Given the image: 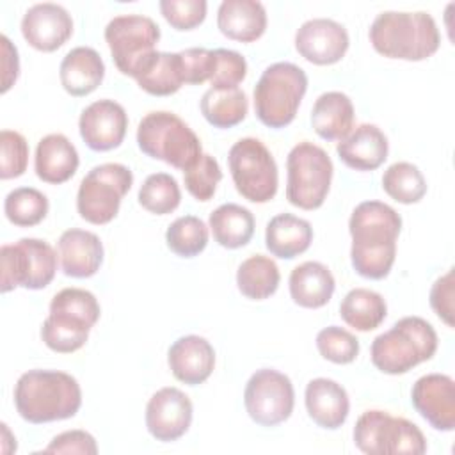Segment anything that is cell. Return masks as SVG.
I'll return each mask as SVG.
<instances>
[{
  "mask_svg": "<svg viewBox=\"0 0 455 455\" xmlns=\"http://www.w3.org/2000/svg\"><path fill=\"white\" fill-rule=\"evenodd\" d=\"M313 242V228L306 219L291 213L272 217L265 229V245L272 256L293 259L306 252Z\"/></svg>",
  "mask_w": 455,
  "mask_h": 455,
  "instance_id": "28",
  "label": "cell"
},
{
  "mask_svg": "<svg viewBox=\"0 0 455 455\" xmlns=\"http://www.w3.org/2000/svg\"><path fill=\"white\" fill-rule=\"evenodd\" d=\"M50 311H66L75 316L84 318L87 323L94 325L100 320V304L96 297L84 288H64L53 295L50 302Z\"/></svg>",
  "mask_w": 455,
  "mask_h": 455,
  "instance_id": "42",
  "label": "cell"
},
{
  "mask_svg": "<svg viewBox=\"0 0 455 455\" xmlns=\"http://www.w3.org/2000/svg\"><path fill=\"white\" fill-rule=\"evenodd\" d=\"M316 348L323 359L336 364H348L359 354V339L343 327L329 325L316 334Z\"/></svg>",
  "mask_w": 455,
  "mask_h": 455,
  "instance_id": "40",
  "label": "cell"
},
{
  "mask_svg": "<svg viewBox=\"0 0 455 455\" xmlns=\"http://www.w3.org/2000/svg\"><path fill=\"white\" fill-rule=\"evenodd\" d=\"M387 151V137L370 123L359 124L336 146L339 160L354 171H375L386 162Z\"/></svg>",
  "mask_w": 455,
  "mask_h": 455,
  "instance_id": "21",
  "label": "cell"
},
{
  "mask_svg": "<svg viewBox=\"0 0 455 455\" xmlns=\"http://www.w3.org/2000/svg\"><path fill=\"white\" fill-rule=\"evenodd\" d=\"M57 249L60 268L68 277H91L103 263V243L92 231L71 228L60 235Z\"/></svg>",
  "mask_w": 455,
  "mask_h": 455,
  "instance_id": "20",
  "label": "cell"
},
{
  "mask_svg": "<svg viewBox=\"0 0 455 455\" xmlns=\"http://www.w3.org/2000/svg\"><path fill=\"white\" fill-rule=\"evenodd\" d=\"M332 160L320 146L302 140L286 158V199L300 210L323 204L332 180Z\"/></svg>",
  "mask_w": 455,
  "mask_h": 455,
  "instance_id": "7",
  "label": "cell"
},
{
  "mask_svg": "<svg viewBox=\"0 0 455 455\" xmlns=\"http://www.w3.org/2000/svg\"><path fill=\"white\" fill-rule=\"evenodd\" d=\"M2 41V92H7L16 82L20 73V59L16 46L9 41L7 36L0 37Z\"/></svg>",
  "mask_w": 455,
  "mask_h": 455,
  "instance_id": "48",
  "label": "cell"
},
{
  "mask_svg": "<svg viewBox=\"0 0 455 455\" xmlns=\"http://www.w3.org/2000/svg\"><path fill=\"white\" fill-rule=\"evenodd\" d=\"M350 44L347 28L331 18H313L295 34V48L300 57L316 66L336 64Z\"/></svg>",
  "mask_w": 455,
  "mask_h": 455,
  "instance_id": "16",
  "label": "cell"
},
{
  "mask_svg": "<svg viewBox=\"0 0 455 455\" xmlns=\"http://www.w3.org/2000/svg\"><path fill=\"white\" fill-rule=\"evenodd\" d=\"M167 247L180 258H194L208 245V226L196 215L178 217L165 231Z\"/></svg>",
  "mask_w": 455,
  "mask_h": 455,
  "instance_id": "37",
  "label": "cell"
},
{
  "mask_svg": "<svg viewBox=\"0 0 455 455\" xmlns=\"http://www.w3.org/2000/svg\"><path fill=\"white\" fill-rule=\"evenodd\" d=\"M437 332L421 316H403L389 331L379 334L370 348L371 363L387 375H402L434 357Z\"/></svg>",
  "mask_w": 455,
  "mask_h": 455,
  "instance_id": "4",
  "label": "cell"
},
{
  "mask_svg": "<svg viewBox=\"0 0 455 455\" xmlns=\"http://www.w3.org/2000/svg\"><path fill=\"white\" fill-rule=\"evenodd\" d=\"M288 284L293 302L307 309L325 306L336 288L332 272L320 261H304L297 265L290 274Z\"/></svg>",
  "mask_w": 455,
  "mask_h": 455,
  "instance_id": "26",
  "label": "cell"
},
{
  "mask_svg": "<svg viewBox=\"0 0 455 455\" xmlns=\"http://www.w3.org/2000/svg\"><path fill=\"white\" fill-rule=\"evenodd\" d=\"M21 34L32 48L39 52H55L71 37L73 20L59 4H36L23 14Z\"/></svg>",
  "mask_w": 455,
  "mask_h": 455,
  "instance_id": "18",
  "label": "cell"
},
{
  "mask_svg": "<svg viewBox=\"0 0 455 455\" xmlns=\"http://www.w3.org/2000/svg\"><path fill=\"white\" fill-rule=\"evenodd\" d=\"M28 144L27 139L14 130L0 132V178H18L27 171Z\"/></svg>",
  "mask_w": 455,
  "mask_h": 455,
  "instance_id": "41",
  "label": "cell"
},
{
  "mask_svg": "<svg viewBox=\"0 0 455 455\" xmlns=\"http://www.w3.org/2000/svg\"><path fill=\"white\" fill-rule=\"evenodd\" d=\"M281 274L274 259L263 254H254L243 259L236 270V286L240 293L251 300H263L274 295L279 288Z\"/></svg>",
  "mask_w": 455,
  "mask_h": 455,
  "instance_id": "34",
  "label": "cell"
},
{
  "mask_svg": "<svg viewBox=\"0 0 455 455\" xmlns=\"http://www.w3.org/2000/svg\"><path fill=\"white\" fill-rule=\"evenodd\" d=\"M213 52H215L217 64H215V73L210 80L212 87L215 89L238 87V84L243 82L247 75V62L243 55L228 48H217Z\"/></svg>",
  "mask_w": 455,
  "mask_h": 455,
  "instance_id": "44",
  "label": "cell"
},
{
  "mask_svg": "<svg viewBox=\"0 0 455 455\" xmlns=\"http://www.w3.org/2000/svg\"><path fill=\"white\" fill-rule=\"evenodd\" d=\"M219 30L240 43H252L267 30V11L258 0H224L217 11Z\"/></svg>",
  "mask_w": 455,
  "mask_h": 455,
  "instance_id": "24",
  "label": "cell"
},
{
  "mask_svg": "<svg viewBox=\"0 0 455 455\" xmlns=\"http://www.w3.org/2000/svg\"><path fill=\"white\" fill-rule=\"evenodd\" d=\"M133 185V172L123 164H101L92 167L80 181L76 210L91 224H108L119 212L123 197Z\"/></svg>",
  "mask_w": 455,
  "mask_h": 455,
  "instance_id": "9",
  "label": "cell"
},
{
  "mask_svg": "<svg viewBox=\"0 0 455 455\" xmlns=\"http://www.w3.org/2000/svg\"><path fill=\"white\" fill-rule=\"evenodd\" d=\"M233 183L242 197L251 203H268L277 194V164L268 148L254 139L236 140L228 153Z\"/></svg>",
  "mask_w": 455,
  "mask_h": 455,
  "instance_id": "10",
  "label": "cell"
},
{
  "mask_svg": "<svg viewBox=\"0 0 455 455\" xmlns=\"http://www.w3.org/2000/svg\"><path fill=\"white\" fill-rule=\"evenodd\" d=\"M64 91L75 98L87 96L98 89L105 78V62L91 46H76L69 50L59 68Z\"/></svg>",
  "mask_w": 455,
  "mask_h": 455,
  "instance_id": "25",
  "label": "cell"
},
{
  "mask_svg": "<svg viewBox=\"0 0 455 455\" xmlns=\"http://www.w3.org/2000/svg\"><path fill=\"white\" fill-rule=\"evenodd\" d=\"M311 126L323 140H343L354 128L352 100L339 91L320 94L311 110Z\"/></svg>",
  "mask_w": 455,
  "mask_h": 455,
  "instance_id": "27",
  "label": "cell"
},
{
  "mask_svg": "<svg viewBox=\"0 0 455 455\" xmlns=\"http://www.w3.org/2000/svg\"><path fill=\"white\" fill-rule=\"evenodd\" d=\"M304 402L309 418L322 428H339L350 411V400L347 389L332 379L318 377L307 382Z\"/></svg>",
  "mask_w": 455,
  "mask_h": 455,
  "instance_id": "22",
  "label": "cell"
},
{
  "mask_svg": "<svg viewBox=\"0 0 455 455\" xmlns=\"http://www.w3.org/2000/svg\"><path fill=\"white\" fill-rule=\"evenodd\" d=\"M453 295L455 279L453 268H450L444 275L435 279V283L430 288V306L448 327H453Z\"/></svg>",
  "mask_w": 455,
  "mask_h": 455,
  "instance_id": "46",
  "label": "cell"
},
{
  "mask_svg": "<svg viewBox=\"0 0 455 455\" xmlns=\"http://www.w3.org/2000/svg\"><path fill=\"white\" fill-rule=\"evenodd\" d=\"M201 114L215 128H233L240 124L249 110V101L240 87H210L201 98Z\"/></svg>",
  "mask_w": 455,
  "mask_h": 455,
  "instance_id": "31",
  "label": "cell"
},
{
  "mask_svg": "<svg viewBox=\"0 0 455 455\" xmlns=\"http://www.w3.org/2000/svg\"><path fill=\"white\" fill-rule=\"evenodd\" d=\"M416 412L435 430L451 432L455 428V382L444 373H427L419 377L411 391Z\"/></svg>",
  "mask_w": 455,
  "mask_h": 455,
  "instance_id": "14",
  "label": "cell"
},
{
  "mask_svg": "<svg viewBox=\"0 0 455 455\" xmlns=\"http://www.w3.org/2000/svg\"><path fill=\"white\" fill-rule=\"evenodd\" d=\"M180 53L183 82L192 85H201L206 80H212L215 73V52L208 48H187Z\"/></svg>",
  "mask_w": 455,
  "mask_h": 455,
  "instance_id": "45",
  "label": "cell"
},
{
  "mask_svg": "<svg viewBox=\"0 0 455 455\" xmlns=\"http://www.w3.org/2000/svg\"><path fill=\"white\" fill-rule=\"evenodd\" d=\"M243 405L251 419L261 427H275L286 421L295 405V391L288 375L261 368L245 384Z\"/></svg>",
  "mask_w": 455,
  "mask_h": 455,
  "instance_id": "13",
  "label": "cell"
},
{
  "mask_svg": "<svg viewBox=\"0 0 455 455\" xmlns=\"http://www.w3.org/2000/svg\"><path fill=\"white\" fill-rule=\"evenodd\" d=\"M0 261L2 293L18 286L41 290L53 281L57 272V254L53 247L39 238H21L16 243L2 245Z\"/></svg>",
  "mask_w": 455,
  "mask_h": 455,
  "instance_id": "12",
  "label": "cell"
},
{
  "mask_svg": "<svg viewBox=\"0 0 455 455\" xmlns=\"http://www.w3.org/2000/svg\"><path fill=\"white\" fill-rule=\"evenodd\" d=\"M139 203L149 213L167 215L181 203L180 185L167 172L149 174L139 188Z\"/></svg>",
  "mask_w": 455,
  "mask_h": 455,
  "instance_id": "38",
  "label": "cell"
},
{
  "mask_svg": "<svg viewBox=\"0 0 455 455\" xmlns=\"http://www.w3.org/2000/svg\"><path fill=\"white\" fill-rule=\"evenodd\" d=\"M386 315L387 306L384 297L368 288L350 290L339 304V316L343 322L361 332L377 329L384 322Z\"/></svg>",
  "mask_w": 455,
  "mask_h": 455,
  "instance_id": "32",
  "label": "cell"
},
{
  "mask_svg": "<svg viewBox=\"0 0 455 455\" xmlns=\"http://www.w3.org/2000/svg\"><path fill=\"white\" fill-rule=\"evenodd\" d=\"M354 443L368 455H421L427 451V439L418 425L377 409L359 416Z\"/></svg>",
  "mask_w": 455,
  "mask_h": 455,
  "instance_id": "8",
  "label": "cell"
},
{
  "mask_svg": "<svg viewBox=\"0 0 455 455\" xmlns=\"http://www.w3.org/2000/svg\"><path fill=\"white\" fill-rule=\"evenodd\" d=\"M307 91V75L293 62L268 66L254 87V110L268 128L288 126Z\"/></svg>",
  "mask_w": 455,
  "mask_h": 455,
  "instance_id": "6",
  "label": "cell"
},
{
  "mask_svg": "<svg viewBox=\"0 0 455 455\" xmlns=\"http://www.w3.org/2000/svg\"><path fill=\"white\" fill-rule=\"evenodd\" d=\"M400 229L402 217L389 204L380 201L359 203L348 220L354 270L366 279H384L396 258Z\"/></svg>",
  "mask_w": 455,
  "mask_h": 455,
  "instance_id": "1",
  "label": "cell"
},
{
  "mask_svg": "<svg viewBox=\"0 0 455 455\" xmlns=\"http://www.w3.org/2000/svg\"><path fill=\"white\" fill-rule=\"evenodd\" d=\"M91 323L66 311H50L41 325L43 343L59 354H71L82 348L89 338Z\"/></svg>",
  "mask_w": 455,
  "mask_h": 455,
  "instance_id": "30",
  "label": "cell"
},
{
  "mask_svg": "<svg viewBox=\"0 0 455 455\" xmlns=\"http://www.w3.org/2000/svg\"><path fill=\"white\" fill-rule=\"evenodd\" d=\"M192 414V402L181 389L162 387L146 405V428L156 441L171 443L190 428Z\"/></svg>",
  "mask_w": 455,
  "mask_h": 455,
  "instance_id": "15",
  "label": "cell"
},
{
  "mask_svg": "<svg viewBox=\"0 0 455 455\" xmlns=\"http://www.w3.org/2000/svg\"><path fill=\"white\" fill-rule=\"evenodd\" d=\"M50 210L48 197L34 187H20L11 190L4 201V212L11 224L30 228L39 224Z\"/></svg>",
  "mask_w": 455,
  "mask_h": 455,
  "instance_id": "36",
  "label": "cell"
},
{
  "mask_svg": "<svg viewBox=\"0 0 455 455\" xmlns=\"http://www.w3.org/2000/svg\"><path fill=\"white\" fill-rule=\"evenodd\" d=\"M105 41L116 68L123 75L137 78L146 62L156 53L160 27L149 16L121 14L105 27Z\"/></svg>",
  "mask_w": 455,
  "mask_h": 455,
  "instance_id": "11",
  "label": "cell"
},
{
  "mask_svg": "<svg viewBox=\"0 0 455 455\" xmlns=\"http://www.w3.org/2000/svg\"><path fill=\"white\" fill-rule=\"evenodd\" d=\"M44 453H85L96 455V439L85 430H66L55 435L44 448Z\"/></svg>",
  "mask_w": 455,
  "mask_h": 455,
  "instance_id": "47",
  "label": "cell"
},
{
  "mask_svg": "<svg viewBox=\"0 0 455 455\" xmlns=\"http://www.w3.org/2000/svg\"><path fill=\"white\" fill-rule=\"evenodd\" d=\"M382 188L396 203L414 204L427 194V181L414 164L395 162L382 174Z\"/></svg>",
  "mask_w": 455,
  "mask_h": 455,
  "instance_id": "35",
  "label": "cell"
},
{
  "mask_svg": "<svg viewBox=\"0 0 455 455\" xmlns=\"http://www.w3.org/2000/svg\"><path fill=\"white\" fill-rule=\"evenodd\" d=\"M167 363L180 382L197 386L212 375L215 366V350L206 338L187 334L171 345Z\"/></svg>",
  "mask_w": 455,
  "mask_h": 455,
  "instance_id": "19",
  "label": "cell"
},
{
  "mask_svg": "<svg viewBox=\"0 0 455 455\" xmlns=\"http://www.w3.org/2000/svg\"><path fill=\"white\" fill-rule=\"evenodd\" d=\"M368 36L377 53L412 62L432 57L441 44L435 20L425 11H384L373 20Z\"/></svg>",
  "mask_w": 455,
  "mask_h": 455,
  "instance_id": "3",
  "label": "cell"
},
{
  "mask_svg": "<svg viewBox=\"0 0 455 455\" xmlns=\"http://www.w3.org/2000/svg\"><path fill=\"white\" fill-rule=\"evenodd\" d=\"M135 80L142 91L153 96H171L178 92L185 84L180 53L156 52Z\"/></svg>",
  "mask_w": 455,
  "mask_h": 455,
  "instance_id": "33",
  "label": "cell"
},
{
  "mask_svg": "<svg viewBox=\"0 0 455 455\" xmlns=\"http://www.w3.org/2000/svg\"><path fill=\"white\" fill-rule=\"evenodd\" d=\"M78 164V151L66 135L50 133L37 142L34 167L37 178L44 183H66L75 176Z\"/></svg>",
  "mask_w": 455,
  "mask_h": 455,
  "instance_id": "23",
  "label": "cell"
},
{
  "mask_svg": "<svg viewBox=\"0 0 455 455\" xmlns=\"http://www.w3.org/2000/svg\"><path fill=\"white\" fill-rule=\"evenodd\" d=\"M139 149L176 169H188L201 155V140L196 132L176 114L155 110L146 114L137 128Z\"/></svg>",
  "mask_w": 455,
  "mask_h": 455,
  "instance_id": "5",
  "label": "cell"
},
{
  "mask_svg": "<svg viewBox=\"0 0 455 455\" xmlns=\"http://www.w3.org/2000/svg\"><path fill=\"white\" fill-rule=\"evenodd\" d=\"M128 128V116L121 103L98 100L85 107L78 119L80 137L92 151H110L119 148Z\"/></svg>",
  "mask_w": 455,
  "mask_h": 455,
  "instance_id": "17",
  "label": "cell"
},
{
  "mask_svg": "<svg viewBox=\"0 0 455 455\" xmlns=\"http://www.w3.org/2000/svg\"><path fill=\"white\" fill-rule=\"evenodd\" d=\"M18 414L34 425L73 418L82 405L78 380L59 370H28L14 386Z\"/></svg>",
  "mask_w": 455,
  "mask_h": 455,
  "instance_id": "2",
  "label": "cell"
},
{
  "mask_svg": "<svg viewBox=\"0 0 455 455\" xmlns=\"http://www.w3.org/2000/svg\"><path fill=\"white\" fill-rule=\"evenodd\" d=\"M213 240L226 249H238L251 242L254 235V215L245 206L226 203L210 213Z\"/></svg>",
  "mask_w": 455,
  "mask_h": 455,
  "instance_id": "29",
  "label": "cell"
},
{
  "mask_svg": "<svg viewBox=\"0 0 455 455\" xmlns=\"http://www.w3.org/2000/svg\"><path fill=\"white\" fill-rule=\"evenodd\" d=\"M162 16L176 30H192L206 18L208 4L204 0H160Z\"/></svg>",
  "mask_w": 455,
  "mask_h": 455,
  "instance_id": "43",
  "label": "cell"
},
{
  "mask_svg": "<svg viewBox=\"0 0 455 455\" xmlns=\"http://www.w3.org/2000/svg\"><path fill=\"white\" fill-rule=\"evenodd\" d=\"M220 180H222L220 165L208 153H203L188 169L183 171L185 188L197 201H210Z\"/></svg>",
  "mask_w": 455,
  "mask_h": 455,
  "instance_id": "39",
  "label": "cell"
}]
</instances>
